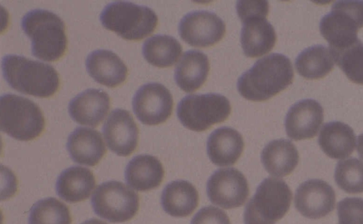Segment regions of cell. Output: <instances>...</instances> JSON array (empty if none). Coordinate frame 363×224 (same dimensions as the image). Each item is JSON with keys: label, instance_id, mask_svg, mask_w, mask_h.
<instances>
[{"label": "cell", "instance_id": "36", "mask_svg": "<svg viewBox=\"0 0 363 224\" xmlns=\"http://www.w3.org/2000/svg\"><path fill=\"white\" fill-rule=\"evenodd\" d=\"M81 224H108L101 220L96 219V218H91L87 220H85L84 222L82 223Z\"/></svg>", "mask_w": 363, "mask_h": 224}, {"label": "cell", "instance_id": "16", "mask_svg": "<svg viewBox=\"0 0 363 224\" xmlns=\"http://www.w3.org/2000/svg\"><path fill=\"white\" fill-rule=\"evenodd\" d=\"M110 97L101 89H89L74 97L69 103L68 111L77 123L96 127L110 109Z\"/></svg>", "mask_w": 363, "mask_h": 224}, {"label": "cell", "instance_id": "25", "mask_svg": "<svg viewBox=\"0 0 363 224\" xmlns=\"http://www.w3.org/2000/svg\"><path fill=\"white\" fill-rule=\"evenodd\" d=\"M161 204L169 215L174 217H186L198 206L199 194L190 182L184 180L174 181L163 189Z\"/></svg>", "mask_w": 363, "mask_h": 224}, {"label": "cell", "instance_id": "34", "mask_svg": "<svg viewBox=\"0 0 363 224\" xmlns=\"http://www.w3.org/2000/svg\"><path fill=\"white\" fill-rule=\"evenodd\" d=\"M238 15L241 21L252 16H267V1H238L236 4Z\"/></svg>", "mask_w": 363, "mask_h": 224}, {"label": "cell", "instance_id": "5", "mask_svg": "<svg viewBox=\"0 0 363 224\" xmlns=\"http://www.w3.org/2000/svg\"><path fill=\"white\" fill-rule=\"evenodd\" d=\"M1 130L21 141L32 140L44 130L45 119L38 106L31 100L13 94L0 99Z\"/></svg>", "mask_w": 363, "mask_h": 224}, {"label": "cell", "instance_id": "22", "mask_svg": "<svg viewBox=\"0 0 363 224\" xmlns=\"http://www.w3.org/2000/svg\"><path fill=\"white\" fill-rule=\"evenodd\" d=\"M92 172L85 167L73 166L63 170L55 184L57 195L68 203H77L89 197L95 187Z\"/></svg>", "mask_w": 363, "mask_h": 224}, {"label": "cell", "instance_id": "10", "mask_svg": "<svg viewBox=\"0 0 363 224\" xmlns=\"http://www.w3.org/2000/svg\"><path fill=\"white\" fill-rule=\"evenodd\" d=\"M133 109L138 119L145 125L162 123L172 114V96L162 84L147 83L141 86L135 94Z\"/></svg>", "mask_w": 363, "mask_h": 224}, {"label": "cell", "instance_id": "12", "mask_svg": "<svg viewBox=\"0 0 363 224\" xmlns=\"http://www.w3.org/2000/svg\"><path fill=\"white\" fill-rule=\"evenodd\" d=\"M225 32L224 21L215 13L204 10L186 13L179 23L180 37L193 47L212 46L223 38Z\"/></svg>", "mask_w": 363, "mask_h": 224}, {"label": "cell", "instance_id": "4", "mask_svg": "<svg viewBox=\"0 0 363 224\" xmlns=\"http://www.w3.org/2000/svg\"><path fill=\"white\" fill-rule=\"evenodd\" d=\"M100 21L105 28L125 40H140L155 30L158 18L147 6L116 1L103 9Z\"/></svg>", "mask_w": 363, "mask_h": 224}, {"label": "cell", "instance_id": "28", "mask_svg": "<svg viewBox=\"0 0 363 224\" xmlns=\"http://www.w3.org/2000/svg\"><path fill=\"white\" fill-rule=\"evenodd\" d=\"M145 59L153 66H172L180 57L182 47L177 40L167 35H155L148 38L143 45Z\"/></svg>", "mask_w": 363, "mask_h": 224}, {"label": "cell", "instance_id": "11", "mask_svg": "<svg viewBox=\"0 0 363 224\" xmlns=\"http://www.w3.org/2000/svg\"><path fill=\"white\" fill-rule=\"evenodd\" d=\"M206 191L211 203L225 209L242 206L250 192L246 178L235 168L216 170L208 180Z\"/></svg>", "mask_w": 363, "mask_h": 224}, {"label": "cell", "instance_id": "1", "mask_svg": "<svg viewBox=\"0 0 363 224\" xmlns=\"http://www.w3.org/2000/svg\"><path fill=\"white\" fill-rule=\"evenodd\" d=\"M294 70L289 57L272 53L257 60L238 79L240 95L253 101H266L288 87L293 82Z\"/></svg>", "mask_w": 363, "mask_h": 224}, {"label": "cell", "instance_id": "18", "mask_svg": "<svg viewBox=\"0 0 363 224\" xmlns=\"http://www.w3.org/2000/svg\"><path fill=\"white\" fill-rule=\"evenodd\" d=\"M67 149L74 162L91 167L96 165L106 151L100 133L84 127H78L69 134Z\"/></svg>", "mask_w": 363, "mask_h": 224}, {"label": "cell", "instance_id": "33", "mask_svg": "<svg viewBox=\"0 0 363 224\" xmlns=\"http://www.w3.org/2000/svg\"><path fill=\"white\" fill-rule=\"evenodd\" d=\"M191 224H230V221L223 211L209 206L200 209L193 217Z\"/></svg>", "mask_w": 363, "mask_h": 224}, {"label": "cell", "instance_id": "20", "mask_svg": "<svg viewBox=\"0 0 363 224\" xmlns=\"http://www.w3.org/2000/svg\"><path fill=\"white\" fill-rule=\"evenodd\" d=\"M207 154L211 161L220 167L231 166L240 157L244 141L241 134L230 127L213 130L207 140Z\"/></svg>", "mask_w": 363, "mask_h": 224}, {"label": "cell", "instance_id": "8", "mask_svg": "<svg viewBox=\"0 0 363 224\" xmlns=\"http://www.w3.org/2000/svg\"><path fill=\"white\" fill-rule=\"evenodd\" d=\"M231 111L228 99L218 94H189L178 103L177 113L186 128L204 131L225 121Z\"/></svg>", "mask_w": 363, "mask_h": 224}, {"label": "cell", "instance_id": "29", "mask_svg": "<svg viewBox=\"0 0 363 224\" xmlns=\"http://www.w3.org/2000/svg\"><path fill=\"white\" fill-rule=\"evenodd\" d=\"M68 207L60 201L49 197L38 201L31 207L28 224H71Z\"/></svg>", "mask_w": 363, "mask_h": 224}, {"label": "cell", "instance_id": "26", "mask_svg": "<svg viewBox=\"0 0 363 224\" xmlns=\"http://www.w3.org/2000/svg\"><path fill=\"white\" fill-rule=\"evenodd\" d=\"M298 152L289 140L278 139L269 142L262 150L261 160L269 174L282 177L291 174L298 163Z\"/></svg>", "mask_w": 363, "mask_h": 224}, {"label": "cell", "instance_id": "7", "mask_svg": "<svg viewBox=\"0 0 363 224\" xmlns=\"http://www.w3.org/2000/svg\"><path fill=\"white\" fill-rule=\"evenodd\" d=\"M363 27V1H337L320 22L321 35L329 49H340L358 40L357 31Z\"/></svg>", "mask_w": 363, "mask_h": 224}, {"label": "cell", "instance_id": "32", "mask_svg": "<svg viewBox=\"0 0 363 224\" xmlns=\"http://www.w3.org/2000/svg\"><path fill=\"white\" fill-rule=\"evenodd\" d=\"M338 224H363V199L345 198L337 204Z\"/></svg>", "mask_w": 363, "mask_h": 224}, {"label": "cell", "instance_id": "24", "mask_svg": "<svg viewBox=\"0 0 363 224\" xmlns=\"http://www.w3.org/2000/svg\"><path fill=\"white\" fill-rule=\"evenodd\" d=\"M318 141L326 155L333 159H342L353 152L356 136L348 125L332 121L323 126Z\"/></svg>", "mask_w": 363, "mask_h": 224}, {"label": "cell", "instance_id": "6", "mask_svg": "<svg viewBox=\"0 0 363 224\" xmlns=\"http://www.w3.org/2000/svg\"><path fill=\"white\" fill-rule=\"evenodd\" d=\"M292 193L286 183L279 179H264L247 203L245 224H275L289 209Z\"/></svg>", "mask_w": 363, "mask_h": 224}, {"label": "cell", "instance_id": "15", "mask_svg": "<svg viewBox=\"0 0 363 224\" xmlns=\"http://www.w3.org/2000/svg\"><path fill=\"white\" fill-rule=\"evenodd\" d=\"M323 121V109L314 99H303L295 103L285 118V129L292 140L314 138Z\"/></svg>", "mask_w": 363, "mask_h": 224}, {"label": "cell", "instance_id": "21", "mask_svg": "<svg viewBox=\"0 0 363 224\" xmlns=\"http://www.w3.org/2000/svg\"><path fill=\"white\" fill-rule=\"evenodd\" d=\"M164 175L160 161L150 155H139L128 163L125 170V179L134 189L146 191L158 187Z\"/></svg>", "mask_w": 363, "mask_h": 224}, {"label": "cell", "instance_id": "27", "mask_svg": "<svg viewBox=\"0 0 363 224\" xmlns=\"http://www.w3.org/2000/svg\"><path fill=\"white\" fill-rule=\"evenodd\" d=\"M295 67L298 73L306 79H320L333 69L334 59L328 47L315 45L304 49L298 55Z\"/></svg>", "mask_w": 363, "mask_h": 224}, {"label": "cell", "instance_id": "17", "mask_svg": "<svg viewBox=\"0 0 363 224\" xmlns=\"http://www.w3.org/2000/svg\"><path fill=\"white\" fill-rule=\"evenodd\" d=\"M267 16H252L242 21L240 42L244 54L257 57L269 52L274 47L277 35Z\"/></svg>", "mask_w": 363, "mask_h": 224}, {"label": "cell", "instance_id": "14", "mask_svg": "<svg viewBox=\"0 0 363 224\" xmlns=\"http://www.w3.org/2000/svg\"><path fill=\"white\" fill-rule=\"evenodd\" d=\"M296 208L308 218H320L332 212L335 205V194L330 185L321 179H309L296 189Z\"/></svg>", "mask_w": 363, "mask_h": 224}, {"label": "cell", "instance_id": "35", "mask_svg": "<svg viewBox=\"0 0 363 224\" xmlns=\"http://www.w3.org/2000/svg\"><path fill=\"white\" fill-rule=\"evenodd\" d=\"M357 150L360 158L363 159V133L358 136Z\"/></svg>", "mask_w": 363, "mask_h": 224}, {"label": "cell", "instance_id": "31", "mask_svg": "<svg viewBox=\"0 0 363 224\" xmlns=\"http://www.w3.org/2000/svg\"><path fill=\"white\" fill-rule=\"evenodd\" d=\"M335 180L338 187L347 193L363 192V162L356 158L338 162Z\"/></svg>", "mask_w": 363, "mask_h": 224}, {"label": "cell", "instance_id": "30", "mask_svg": "<svg viewBox=\"0 0 363 224\" xmlns=\"http://www.w3.org/2000/svg\"><path fill=\"white\" fill-rule=\"evenodd\" d=\"M334 61L352 82L363 84V43L359 39L340 49L330 50Z\"/></svg>", "mask_w": 363, "mask_h": 224}, {"label": "cell", "instance_id": "2", "mask_svg": "<svg viewBox=\"0 0 363 224\" xmlns=\"http://www.w3.org/2000/svg\"><path fill=\"white\" fill-rule=\"evenodd\" d=\"M1 68L8 84L22 94L48 98L60 86L58 73L51 65L24 56L6 55L2 58Z\"/></svg>", "mask_w": 363, "mask_h": 224}, {"label": "cell", "instance_id": "13", "mask_svg": "<svg viewBox=\"0 0 363 224\" xmlns=\"http://www.w3.org/2000/svg\"><path fill=\"white\" fill-rule=\"evenodd\" d=\"M108 147L119 156L127 157L136 149L138 128L132 115L126 110H113L103 125Z\"/></svg>", "mask_w": 363, "mask_h": 224}, {"label": "cell", "instance_id": "23", "mask_svg": "<svg viewBox=\"0 0 363 224\" xmlns=\"http://www.w3.org/2000/svg\"><path fill=\"white\" fill-rule=\"evenodd\" d=\"M210 69L207 55L199 50L185 52L176 66L174 79L185 92H193L206 80Z\"/></svg>", "mask_w": 363, "mask_h": 224}, {"label": "cell", "instance_id": "19", "mask_svg": "<svg viewBox=\"0 0 363 224\" xmlns=\"http://www.w3.org/2000/svg\"><path fill=\"white\" fill-rule=\"evenodd\" d=\"M86 68L96 82L111 88L121 84L128 75V68L123 60L107 50L91 52L86 57Z\"/></svg>", "mask_w": 363, "mask_h": 224}, {"label": "cell", "instance_id": "3", "mask_svg": "<svg viewBox=\"0 0 363 224\" xmlns=\"http://www.w3.org/2000/svg\"><path fill=\"white\" fill-rule=\"evenodd\" d=\"M21 25L31 40L34 57L53 62L65 54L67 45L65 25L57 14L48 10L33 9L23 16Z\"/></svg>", "mask_w": 363, "mask_h": 224}, {"label": "cell", "instance_id": "9", "mask_svg": "<svg viewBox=\"0 0 363 224\" xmlns=\"http://www.w3.org/2000/svg\"><path fill=\"white\" fill-rule=\"evenodd\" d=\"M91 203L98 216L112 223L130 220L139 209L138 194L118 181H108L99 185Z\"/></svg>", "mask_w": 363, "mask_h": 224}]
</instances>
